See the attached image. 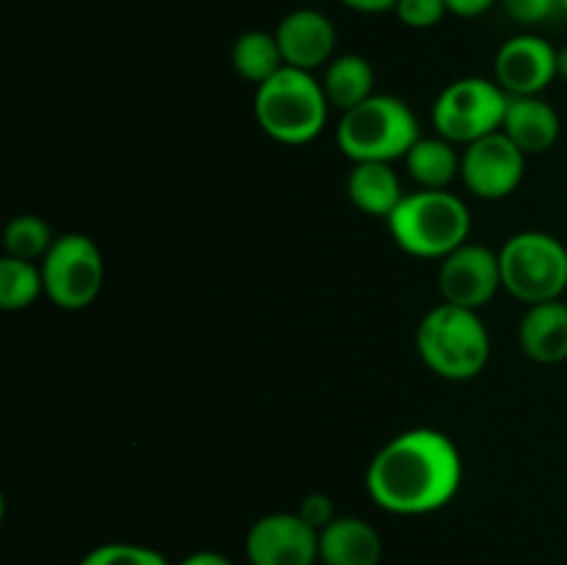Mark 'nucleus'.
Wrapping results in <instances>:
<instances>
[{
  "label": "nucleus",
  "instance_id": "7ed1b4c3",
  "mask_svg": "<svg viewBox=\"0 0 567 565\" xmlns=\"http://www.w3.org/2000/svg\"><path fill=\"white\" fill-rule=\"evenodd\" d=\"M330 100L308 70L282 66L255 92V120L266 136L282 144H308L324 131Z\"/></svg>",
  "mask_w": 567,
  "mask_h": 565
},
{
  "label": "nucleus",
  "instance_id": "0eeeda50",
  "mask_svg": "<svg viewBox=\"0 0 567 565\" xmlns=\"http://www.w3.org/2000/svg\"><path fill=\"white\" fill-rule=\"evenodd\" d=\"M509 94L487 78H460L437 94L432 125L452 144H471L498 133L507 114Z\"/></svg>",
  "mask_w": 567,
  "mask_h": 565
},
{
  "label": "nucleus",
  "instance_id": "f03ea898",
  "mask_svg": "<svg viewBox=\"0 0 567 565\" xmlns=\"http://www.w3.org/2000/svg\"><path fill=\"white\" fill-rule=\"evenodd\" d=\"M391 236L415 258H446L471 236V210L449 188H419L404 194L388 216Z\"/></svg>",
  "mask_w": 567,
  "mask_h": 565
},
{
  "label": "nucleus",
  "instance_id": "bb28decb",
  "mask_svg": "<svg viewBox=\"0 0 567 565\" xmlns=\"http://www.w3.org/2000/svg\"><path fill=\"white\" fill-rule=\"evenodd\" d=\"M496 0H446V9L457 17H480L485 14Z\"/></svg>",
  "mask_w": 567,
  "mask_h": 565
},
{
  "label": "nucleus",
  "instance_id": "c85d7f7f",
  "mask_svg": "<svg viewBox=\"0 0 567 565\" xmlns=\"http://www.w3.org/2000/svg\"><path fill=\"white\" fill-rule=\"evenodd\" d=\"M177 565H233V563L225 557V554L208 552V548H205V552L188 554V557H183Z\"/></svg>",
  "mask_w": 567,
  "mask_h": 565
},
{
  "label": "nucleus",
  "instance_id": "9d476101",
  "mask_svg": "<svg viewBox=\"0 0 567 565\" xmlns=\"http://www.w3.org/2000/svg\"><path fill=\"white\" fill-rule=\"evenodd\" d=\"M437 286H441L443 302L480 310L496 297L498 288H504L502 258L485 244L465 242L441 260Z\"/></svg>",
  "mask_w": 567,
  "mask_h": 565
},
{
  "label": "nucleus",
  "instance_id": "6ab92c4d",
  "mask_svg": "<svg viewBox=\"0 0 567 565\" xmlns=\"http://www.w3.org/2000/svg\"><path fill=\"white\" fill-rule=\"evenodd\" d=\"M410 177L421 188H449V183L460 175L463 155L454 150V144L443 136H421L404 155Z\"/></svg>",
  "mask_w": 567,
  "mask_h": 565
},
{
  "label": "nucleus",
  "instance_id": "c756f323",
  "mask_svg": "<svg viewBox=\"0 0 567 565\" xmlns=\"http://www.w3.org/2000/svg\"><path fill=\"white\" fill-rule=\"evenodd\" d=\"M557 78L567 81V44H565V48L557 50Z\"/></svg>",
  "mask_w": 567,
  "mask_h": 565
},
{
  "label": "nucleus",
  "instance_id": "393cba45",
  "mask_svg": "<svg viewBox=\"0 0 567 565\" xmlns=\"http://www.w3.org/2000/svg\"><path fill=\"white\" fill-rule=\"evenodd\" d=\"M502 3L513 20L526 22V25L548 20L559 11V0H502Z\"/></svg>",
  "mask_w": 567,
  "mask_h": 565
},
{
  "label": "nucleus",
  "instance_id": "dca6fc26",
  "mask_svg": "<svg viewBox=\"0 0 567 565\" xmlns=\"http://www.w3.org/2000/svg\"><path fill=\"white\" fill-rule=\"evenodd\" d=\"M520 349L546 366L567 360V299L529 305L520 319Z\"/></svg>",
  "mask_w": 567,
  "mask_h": 565
},
{
  "label": "nucleus",
  "instance_id": "1a4fd4ad",
  "mask_svg": "<svg viewBox=\"0 0 567 565\" xmlns=\"http://www.w3.org/2000/svg\"><path fill=\"white\" fill-rule=\"evenodd\" d=\"M526 153L504 131L465 144L460 177L482 199H504L520 186Z\"/></svg>",
  "mask_w": 567,
  "mask_h": 565
},
{
  "label": "nucleus",
  "instance_id": "39448f33",
  "mask_svg": "<svg viewBox=\"0 0 567 565\" xmlns=\"http://www.w3.org/2000/svg\"><path fill=\"white\" fill-rule=\"evenodd\" d=\"M419 138V116L393 94H374L352 111H343L338 122V147L354 164L360 161L393 164L396 158H404Z\"/></svg>",
  "mask_w": 567,
  "mask_h": 565
},
{
  "label": "nucleus",
  "instance_id": "5701e85b",
  "mask_svg": "<svg viewBox=\"0 0 567 565\" xmlns=\"http://www.w3.org/2000/svg\"><path fill=\"white\" fill-rule=\"evenodd\" d=\"M78 565H169V559L138 543H105L92 548Z\"/></svg>",
  "mask_w": 567,
  "mask_h": 565
},
{
  "label": "nucleus",
  "instance_id": "ddd939ff",
  "mask_svg": "<svg viewBox=\"0 0 567 565\" xmlns=\"http://www.w3.org/2000/svg\"><path fill=\"white\" fill-rule=\"evenodd\" d=\"M275 37L280 42L286 64L310 72L316 66H324L332 59L338 33L324 11L297 9L282 17Z\"/></svg>",
  "mask_w": 567,
  "mask_h": 565
},
{
  "label": "nucleus",
  "instance_id": "4be33fe9",
  "mask_svg": "<svg viewBox=\"0 0 567 565\" xmlns=\"http://www.w3.org/2000/svg\"><path fill=\"white\" fill-rule=\"evenodd\" d=\"M55 236L50 230V225L39 216L25 214V216H14V219L6 225V255L11 258H22V260H39L48 255V249L53 247Z\"/></svg>",
  "mask_w": 567,
  "mask_h": 565
},
{
  "label": "nucleus",
  "instance_id": "9b49d317",
  "mask_svg": "<svg viewBox=\"0 0 567 565\" xmlns=\"http://www.w3.org/2000/svg\"><path fill=\"white\" fill-rule=\"evenodd\" d=\"M249 565H316L319 563V530L299 513H269L247 532Z\"/></svg>",
  "mask_w": 567,
  "mask_h": 565
},
{
  "label": "nucleus",
  "instance_id": "a211bd4d",
  "mask_svg": "<svg viewBox=\"0 0 567 565\" xmlns=\"http://www.w3.org/2000/svg\"><path fill=\"white\" fill-rule=\"evenodd\" d=\"M321 86H324V94L332 109H338L343 114V111H352L354 105L365 103V100L377 94L374 66L363 55H338V59H332L327 64Z\"/></svg>",
  "mask_w": 567,
  "mask_h": 565
},
{
  "label": "nucleus",
  "instance_id": "cd10ccee",
  "mask_svg": "<svg viewBox=\"0 0 567 565\" xmlns=\"http://www.w3.org/2000/svg\"><path fill=\"white\" fill-rule=\"evenodd\" d=\"M341 3L354 11H363V14H377V11L396 9L399 0H341Z\"/></svg>",
  "mask_w": 567,
  "mask_h": 565
},
{
  "label": "nucleus",
  "instance_id": "b1692460",
  "mask_svg": "<svg viewBox=\"0 0 567 565\" xmlns=\"http://www.w3.org/2000/svg\"><path fill=\"white\" fill-rule=\"evenodd\" d=\"M399 20L410 28H432L446 14V0H399L396 9Z\"/></svg>",
  "mask_w": 567,
  "mask_h": 565
},
{
  "label": "nucleus",
  "instance_id": "f257e3e1",
  "mask_svg": "<svg viewBox=\"0 0 567 565\" xmlns=\"http://www.w3.org/2000/svg\"><path fill=\"white\" fill-rule=\"evenodd\" d=\"M463 482V460L446 432L419 427L391 438L365 471L369 496L396 515L446 507Z\"/></svg>",
  "mask_w": 567,
  "mask_h": 565
},
{
  "label": "nucleus",
  "instance_id": "2eb2a0df",
  "mask_svg": "<svg viewBox=\"0 0 567 565\" xmlns=\"http://www.w3.org/2000/svg\"><path fill=\"white\" fill-rule=\"evenodd\" d=\"M502 131L526 155H537L557 144L563 125L551 103H546L540 94H526V97H509Z\"/></svg>",
  "mask_w": 567,
  "mask_h": 565
},
{
  "label": "nucleus",
  "instance_id": "4468645a",
  "mask_svg": "<svg viewBox=\"0 0 567 565\" xmlns=\"http://www.w3.org/2000/svg\"><path fill=\"white\" fill-rule=\"evenodd\" d=\"M382 537L369 521L338 515L319 532L321 565H380Z\"/></svg>",
  "mask_w": 567,
  "mask_h": 565
},
{
  "label": "nucleus",
  "instance_id": "7c9ffc66",
  "mask_svg": "<svg viewBox=\"0 0 567 565\" xmlns=\"http://www.w3.org/2000/svg\"><path fill=\"white\" fill-rule=\"evenodd\" d=\"M559 11H563V14H567V0H559Z\"/></svg>",
  "mask_w": 567,
  "mask_h": 565
},
{
  "label": "nucleus",
  "instance_id": "f8f14e48",
  "mask_svg": "<svg viewBox=\"0 0 567 565\" xmlns=\"http://www.w3.org/2000/svg\"><path fill=\"white\" fill-rule=\"evenodd\" d=\"M557 78V50L540 37L520 33L496 53V83L509 97L540 94Z\"/></svg>",
  "mask_w": 567,
  "mask_h": 565
},
{
  "label": "nucleus",
  "instance_id": "412c9836",
  "mask_svg": "<svg viewBox=\"0 0 567 565\" xmlns=\"http://www.w3.org/2000/svg\"><path fill=\"white\" fill-rule=\"evenodd\" d=\"M42 291V266H37L33 260L11 258V255L0 260V308L22 310L37 302Z\"/></svg>",
  "mask_w": 567,
  "mask_h": 565
},
{
  "label": "nucleus",
  "instance_id": "423d86ee",
  "mask_svg": "<svg viewBox=\"0 0 567 565\" xmlns=\"http://www.w3.org/2000/svg\"><path fill=\"white\" fill-rule=\"evenodd\" d=\"M498 258L504 288L520 302L540 305L567 294V247L551 233H515Z\"/></svg>",
  "mask_w": 567,
  "mask_h": 565
},
{
  "label": "nucleus",
  "instance_id": "f3484780",
  "mask_svg": "<svg viewBox=\"0 0 567 565\" xmlns=\"http://www.w3.org/2000/svg\"><path fill=\"white\" fill-rule=\"evenodd\" d=\"M347 194L363 214L382 216V219H388L404 199L402 181L385 161H360V164H354V170L349 172Z\"/></svg>",
  "mask_w": 567,
  "mask_h": 565
},
{
  "label": "nucleus",
  "instance_id": "20e7f679",
  "mask_svg": "<svg viewBox=\"0 0 567 565\" xmlns=\"http://www.w3.org/2000/svg\"><path fill=\"white\" fill-rule=\"evenodd\" d=\"M419 355L437 377L471 380L491 360V336L476 310L437 305L421 319L415 332Z\"/></svg>",
  "mask_w": 567,
  "mask_h": 565
},
{
  "label": "nucleus",
  "instance_id": "6e6552de",
  "mask_svg": "<svg viewBox=\"0 0 567 565\" xmlns=\"http://www.w3.org/2000/svg\"><path fill=\"white\" fill-rule=\"evenodd\" d=\"M44 294L61 310H83L103 288L105 266L100 247L83 233H64L42 258Z\"/></svg>",
  "mask_w": 567,
  "mask_h": 565
},
{
  "label": "nucleus",
  "instance_id": "a878e982",
  "mask_svg": "<svg viewBox=\"0 0 567 565\" xmlns=\"http://www.w3.org/2000/svg\"><path fill=\"white\" fill-rule=\"evenodd\" d=\"M299 515H302L305 521H308L313 530H324L327 524H332V521L338 518L336 515V502H332L327 493H310V496L302 499V504H299L297 510Z\"/></svg>",
  "mask_w": 567,
  "mask_h": 565
},
{
  "label": "nucleus",
  "instance_id": "2f4dec72",
  "mask_svg": "<svg viewBox=\"0 0 567 565\" xmlns=\"http://www.w3.org/2000/svg\"><path fill=\"white\" fill-rule=\"evenodd\" d=\"M565 297H567V294H565Z\"/></svg>",
  "mask_w": 567,
  "mask_h": 565
},
{
  "label": "nucleus",
  "instance_id": "aec40b11",
  "mask_svg": "<svg viewBox=\"0 0 567 565\" xmlns=\"http://www.w3.org/2000/svg\"><path fill=\"white\" fill-rule=\"evenodd\" d=\"M233 66H236L244 81H252L260 86L288 64L282 59L280 42H277L275 33L247 31L233 44Z\"/></svg>",
  "mask_w": 567,
  "mask_h": 565
}]
</instances>
